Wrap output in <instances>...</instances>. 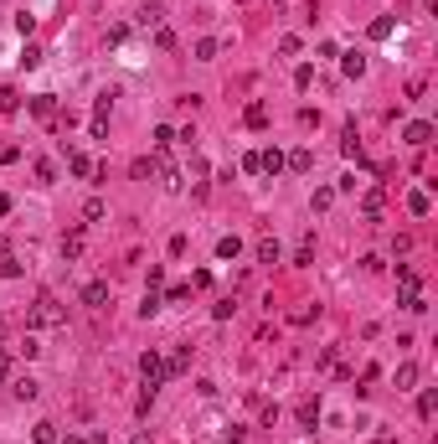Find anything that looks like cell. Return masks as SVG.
Instances as JSON below:
<instances>
[{
	"instance_id": "10",
	"label": "cell",
	"mask_w": 438,
	"mask_h": 444,
	"mask_svg": "<svg viewBox=\"0 0 438 444\" xmlns=\"http://www.w3.org/2000/svg\"><path fill=\"white\" fill-rule=\"evenodd\" d=\"M258 171L263 176H278V171H284V150H258Z\"/></svg>"
},
{
	"instance_id": "26",
	"label": "cell",
	"mask_w": 438,
	"mask_h": 444,
	"mask_svg": "<svg viewBox=\"0 0 438 444\" xmlns=\"http://www.w3.org/2000/svg\"><path fill=\"white\" fill-rule=\"evenodd\" d=\"M160 299H165V305H186V299H191V284H170Z\"/></svg>"
},
{
	"instance_id": "8",
	"label": "cell",
	"mask_w": 438,
	"mask_h": 444,
	"mask_svg": "<svg viewBox=\"0 0 438 444\" xmlns=\"http://www.w3.org/2000/svg\"><path fill=\"white\" fill-rule=\"evenodd\" d=\"M83 305H93V310H103V305H109V279H93L88 290H83Z\"/></svg>"
},
{
	"instance_id": "20",
	"label": "cell",
	"mask_w": 438,
	"mask_h": 444,
	"mask_svg": "<svg viewBox=\"0 0 438 444\" xmlns=\"http://www.w3.org/2000/svg\"><path fill=\"white\" fill-rule=\"evenodd\" d=\"M392 26H397L392 16H377V21L366 26V36H371V42H387V36H392Z\"/></svg>"
},
{
	"instance_id": "22",
	"label": "cell",
	"mask_w": 438,
	"mask_h": 444,
	"mask_svg": "<svg viewBox=\"0 0 438 444\" xmlns=\"http://www.w3.org/2000/svg\"><path fill=\"white\" fill-rule=\"evenodd\" d=\"M237 253H243V238H237V232L217 238V258H237Z\"/></svg>"
},
{
	"instance_id": "2",
	"label": "cell",
	"mask_w": 438,
	"mask_h": 444,
	"mask_svg": "<svg viewBox=\"0 0 438 444\" xmlns=\"http://www.w3.org/2000/svg\"><path fill=\"white\" fill-rule=\"evenodd\" d=\"M139 377H144V393L155 398V387L165 383V357H160V351H144V357H139Z\"/></svg>"
},
{
	"instance_id": "15",
	"label": "cell",
	"mask_w": 438,
	"mask_h": 444,
	"mask_svg": "<svg viewBox=\"0 0 438 444\" xmlns=\"http://www.w3.org/2000/svg\"><path fill=\"white\" fill-rule=\"evenodd\" d=\"M397 279H402V295H418V290H423V274H418L413 264H402V269H397Z\"/></svg>"
},
{
	"instance_id": "6",
	"label": "cell",
	"mask_w": 438,
	"mask_h": 444,
	"mask_svg": "<svg viewBox=\"0 0 438 444\" xmlns=\"http://www.w3.org/2000/svg\"><path fill=\"white\" fill-rule=\"evenodd\" d=\"M243 124H248V129H269V103L253 98V103L243 109Z\"/></svg>"
},
{
	"instance_id": "43",
	"label": "cell",
	"mask_w": 438,
	"mask_h": 444,
	"mask_svg": "<svg viewBox=\"0 0 438 444\" xmlns=\"http://www.w3.org/2000/svg\"><path fill=\"white\" fill-rule=\"evenodd\" d=\"M57 444H88V439H77V434H68V439H57Z\"/></svg>"
},
{
	"instance_id": "28",
	"label": "cell",
	"mask_w": 438,
	"mask_h": 444,
	"mask_svg": "<svg viewBox=\"0 0 438 444\" xmlns=\"http://www.w3.org/2000/svg\"><path fill=\"white\" fill-rule=\"evenodd\" d=\"M186 362H191V346H181V351H176V357H170V362H165V377H176V372H186Z\"/></svg>"
},
{
	"instance_id": "14",
	"label": "cell",
	"mask_w": 438,
	"mask_h": 444,
	"mask_svg": "<svg viewBox=\"0 0 438 444\" xmlns=\"http://www.w3.org/2000/svg\"><path fill=\"white\" fill-rule=\"evenodd\" d=\"M62 258H68V264H73V258H83V228H73L68 238H62Z\"/></svg>"
},
{
	"instance_id": "35",
	"label": "cell",
	"mask_w": 438,
	"mask_h": 444,
	"mask_svg": "<svg viewBox=\"0 0 438 444\" xmlns=\"http://www.w3.org/2000/svg\"><path fill=\"white\" fill-rule=\"evenodd\" d=\"M160 21H165L160 6H144V10H139V26H160Z\"/></svg>"
},
{
	"instance_id": "38",
	"label": "cell",
	"mask_w": 438,
	"mask_h": 444,
	"mask_svg": "<svg viewBox=\"0 0 438 444\" xmlns=\"http://www.w3.org/2000/svg\"><path fill=\"white\" fill-rule=\"evenodd\" d=\"M294 264H299V269H304V264H315V238H304V243H299V253H294Z\"/></svg>"
},
{
	"instance_id": "37",
	"label": "cell",
	"mask_w": 438,
	"mask_h": 444,
	"mask_svg": "<svg viewBox=\"0 0 438 444\" xmlns=\"http://www.w3.org/2000/svg\"><path fill=\"white\" fill-rule=\"evenodd\" d=\"M36 181H42V186H52V181H57V165H52V161H36Z\"/></svg>"
},
{
	"instance_id": "3",
	"label": "cell",
	"mask_w": 438,
	"mask_h": 444,
	"mask_svg": "<svg viewBox=\"0 0 438 444\" xmlns=\"http://www.w3.org/2000/svg\"><path fill=\"white\" fill-rule=\"evenodd\" d=\"M26 109H31V119H42V124H57V119H62V114H57V98H52V94H36Z\"/></svg>"
},
{
	"instance_id": "5",
	"label": "cell",
	"mask_w": 438,
	"mask_h": 444,
	"mask_svg": "<svg viewBox=\"0 0 438 444\" xmlns=\"http://www.w3.org/2000/svg\"><path fill=\"white\" fill-rule=\"evenodd\" d=\"M361 212H366V222H382V212H387V191L371 186L366 197H361Z\"/></svg>"
},
{
	"instance_id": "16",
	"label": "cell",
	"mask_w": 438,
	"mask_h": 444,
	"mask_svg": "<svg viewBox=\"0 0 438 444\" xmlns=\"http://www.w3.org/2000/svg\"><path fill=\"white\" fill-rule=\"evenodd\" d=\"M340 73L346 77H366V57L361 52H346V57H340Z\"/></svg>"
},
{
	"instance_id": "40",
	"label": "cell",
	"mask_w": 438,
	"mask_h": 444,
	"mask_svg": "<svg viewBox=\"0 0 438 444\" xmlns=\"http://www.w3.org/2000/svg\"><path fill=\"white\" fill-rule=\"evenodd\" d=\"M315 316H320V305H304V310H294V325H310Z\"/></svg>"
},
{
	"instance_id": "13",
	"label": "cell",
	"mask_w": 438,
	"mask_h": 444,
	"mask_svg": "<svg viewBox=\"0 0 438 444\" xmlns=\"http://www.w3.org/2000/svg\"><path fill=\"white\" fill-rule=\"evenodd\" d=\"M407 212H413V217H428L433 212V197H428V191H407Z\"/></svg>"
},
{
	"instance_id": "12",
	"label": "cell",
	"mask_w": 438,
	"mask_h": 444,
	"mask_svg": "<svg viewBox=\"0 0 438 444\" xmlns=\"http://www.w3.org/2000/svg\"><path fill=\"white\" fill-rule=\"evenodd\" d=\"M284 165H289V171H315V150H294V155H284Z\"/></svg>"
},
{
	"instance_id": "36",
	"label": "cell",
	"mask_w": 438,
	"mask_h": 444,
	"mask_svg": "<svg viewBox=\"0 0 438 444\" xmlns=\"http://www.w3.org/2000/svg\"><path fill=\"white\" fill-rule=\"evenodd\" d=\"M217 57V42H211V36H202V42H196V62H211Z\"/></svg>"
},
{
	"instance_id": "17",
	"label": "cell",
	"mask_w": 438,
	"mask_h": 444,
	"mask_svg": "<svg viewBox=\"0 0 438 444\" xmlns=\"http://www.w3.org/2000/svg\"><path fill=\"white\" fill-rule=\"evenodd\" d=\"M253 253H258V264H278V238H269V232H263Z\"/></svg>"
},
{
	"instance_id": "44",
	"label": "cell",
	"mask_w": 438,
	"mask_h": 444,
	"mask_svg": "<svg viewBox=\"0 0 438 444\" xmlns=\"http://www.w3.org/2000/svg\"><path fill=\"white\" fill-rule=\"evenodd\" d=\"M6 212H10V197H0V217H6Z\"/></svg>"
},
{
	"instance_id": "7",
	"label": "cell",
	"mask_w": 438,
	"mask_h": 444,
	"mask_svg": "<svg viewBox=\"0 0 438 444\" xmlns=\"http://www.w3.org/2000/svg\"><path fill=\"white\" fill-rule=\"evenodd\" d=\"M340 150H346V161H356V165L366 161V150H361V135H356V124H346V135H340Z\"/></svg>"
},
{
	"instance_id": "34",
	"label": "cell",
	"mask_w": 438,
	"mask_h": 444,
	"mask_svg": "<svg viewBox=\"0 0 438 444\" xmlns=\"http://www.w3.org/2000/svg\"><path fill=\"white\" fill-rule=\"evenodd\" d=\"M155 47L170 52V47H176V31H170V26H155Z\"/></svg>"
},
{
	"instance_id": "39",
	"label": "cell",
	"mask_w": 438,
	"mask_h": 444,
	"mask_svg": "<svg viewBox=\"0 0 438 444\" xmlns=\"http://www.w3.org/2000/svg\"><path fill=\"white\" fill-rule=\"evenodd\" d=\"M36 62H42V47H36V42H26V52H21V68H36Z\"/></svg>"
},
{
	"instance_id": "21",
	"label": "cell",
	"mask_w": 438,
	"mask_h": 444,
	"mask_svg": "<svg viewBox=\"0 0 438 444\" xmlns=\"http://www.w3.org/2000/svg\"><path fill=\"white\" fill-rule=\"evenodd\" d=\"M68 171L73 176H93V161H88L83 150H68Z\"/></svg>"
},
{
	"instance_id": "27",
	"label": "cell",
	"mask_w": 438,
	"mask_h": 444,
	"mask_svg": "<svg viewBox=\"0 0 438 444\" xmlns=\"http://www.w3.org/2000/svg\"><path fill=\"white\" fill-rule=\"evenodd\" d=\"M129 176H135V181H150L155 176V161H150V155H139V161L129 165Z\"/></svg>"
},
{
	"instance_id": "32",
	"label": "cell",
	"mask_w": 438,
	"mask_h": 444,
	"mask_svg": "<svg viewBox=\"0 0 438 444\" xmlns=\"http://www.w3.org/2000/svg\"><path fill=\"white\" fill-rule=\"evenodd\" d=\"M433 408H438V393H433V387H428V393L418 398V419H433Z\"/></svg>"
},
{
	"instance_id": "25",
	"label": "cell",
	"mask_w": 438,
	"mask_h": 444,
	"mask_svg": "<svg viewBox=\"0 0 438 444\" xmlns=\"http://www.w3.org/2000/svg\"><path fill=\"white\" fill-rule=\"evenodd\" d=\"M232 310H237V299H232V295H222L217 305H211V320H232Z\"/></svg>"
},
{
	"instance_id": "45",
	"label": "cell",
	"mask_w": 438,
	"mask_h": 444,
	"mask_svg": "<svg viewBox=\"0 0 438 444\" xmlns=\"http://www.w3.org/2000/svg\"><path fill=\"white\" fill-rule=\"evenodd\" d=\"M0 253H10V243H6V238H0Z\"/></svg>"
},
{
	"instance_id": "9",
	"label": "cell",
	"mask_w": 438,
	"mask_h": 444,
	"mask_svg": "<svg viewBox=\"0 0 438 444\" xmlns=\"http://www.w3.org/2000/svg\"><path fill=\"white\" fill-rule=\"evenodd\" d=\"M294 419H299V429H315V424H320V398H304L294 408Z\"/></svg>"
},
{
	"instance_id": "19",
	"label": "cell",
	"mask_w": 438,
	"mask_h": 444,
	"mask_svg": "<svg viewBox=\"0 0 438 444\" xmlns=\"http://www.w3.org/2000/svg\"><path fill=\"white\" fill-rule=\"evenodd\" d=\"M62 434H57V424H52V419H42V424H36L31 429V444H57Z\"/></svg>"
},
{
	"instance_id": "41",
	"label": "cell",
	"mask_w": 438,
	"mask_h": 444,
	"mask_svg": "<svg viewBox=\"0 0 438 444\" xmlns=\"http://www.w3.org/2000/svg\"><path fill=\"white\" fill-rule=\"evenodd\" d=\"M129 444H155V439H150V429H135V434H129Z\"/></svg>"
},
{
	"instance_id": "24",
	"label": "cell",
	"mask_w": 438,
	"mask_h": 444,
	"mask_svg": "<svg viewBox=\"0 0 438 444\" xmlns=\"http://www.w3.org/2000/svg\"><path fill=\"white\" fill-rule=\"evenodd\" d=\"M392 383H397V393H402V387H413V383H418V367H413V362H402V367H397V377H392Z\"/></svg>"
},
{
	"instance_id": "42",
	"label": "cell",
	"mask_w": 438,
	"mask_h": 444,
	"mask_svg": "<svg viewBox=\"0 0 438 444\" xmlns=\"http://www.w3.org/2000/svg\"><path fill=\"white\" fill-rule=\"evenodd\" d=\"M10 377V357H6V346H0V383Z\"/></svg>"
},
{
	"instance_id": "18",
	"label": "cell",
	"mask_w": 438,
	"mask_h": 444,
	"mask_svg": "<svg viewBox=\"0 0 438 444\" xmlns=\"http://www.w3.org/2000/svg\"><path fill=\"white\" fill-rule=\"evenodd\" d=\"M165 310V299H160V290H144V299H139V316L150 320V316H160Z\"/></svg>"
},
{
	"instance_id": "33",
	"label": "cell",
	"mask_w": 438,
	"mask_h": 444,
	"mask_svg": "<svg viewBox=\"0 0 438 444\" xmlns=\"http://www.w3.org/2000/svg\"><path fill=\"white\" fill-rule=\"evenodd\" d=\"M310 83H315V68H310V62H299V68H294V88L304 94V88H310Z\"/></svg>"
},
{
	"instance_id": "30",
	"label": "cell",
	"mask_w": 438,
	"mask_h": 444,
	"mask_svg": "<svg viewBox=\"0 0 438 444\" xmlns=\"http://www.w3.org/2000/svg\"><path fill=\"white\" fill-rule=\"evenodd\" d=\"M0 279H21V264H16V253H0Z\"/></svg>"
},
{
	"instance_id": "23",
	"label": "cell",
	"mask_w": 438,
	"mask_h": 444,
	"mask_svg": "<svg viewBox=\"0 0 438 444\" xmlns=\"http://www.w3.org/2000/svg\"><path fill=\"white\" fill-rule=\"evenodd\" d=\"M310 207H315V212H330V207H335V186H320L310 197Z\"/></svg>"
},
{
	"instance_id": "46",
	"label": "cell",
	"mask_w": 438,
	"mask_h": 444,
	"mask_svg": "<svg viewBox=\"0 0 438 444\" xmlns=\"http://www.w3.org/2000/svg\"><path fill=\"white\" fill-rule=\"evenodd\" d=\"M0 341H6V325H0Z\"/></svg>"
},
{
	"instance_id": "1",
	"label": "cell",
	"mask_w": 438,
	"mask_h": 444,
	"mask_svg": "<svg viewBox=\"0 0 438 444\" xmlns=\"http://www.w3.org/2000/svg\"><path fill=\"white\" fill-rule=\"evenodd\" d=\"M26 325H68V310H62V299L57 295H36L31 299V310H26Z\"/></svg>"
},
{
	"instance_id": "31",
	"label": "cell",
	"mask_w": 438,
	"mask_h": 444,
	"mask_svg": "<svg viewBox=\"0 0 438 444\" xmlns=\"http://www.w3.org/2000/svg\"><path fill=\"white\" fill-rule=\"evenodd\" d=\"M170 140H176V129H170V124L155 129V155H165V150H170Z\"/></svg>"
},
{
	"instance_id": "29",
	"label": "cell",
	"mask_w": 438,
	"mask_h": 444,
	"mask_svg": "<svg viewBox=\"0 0 438 444\" xmlns=\"http://www.w3.org/2000/svg\"><path fill=\"white\" fill-rule=\"evenodd\" d=\"M21 109V94L16 88H0V114H16Z\"/></svg>"
},
{
	"instance_id": "4",
	"label": "cell",
	"mask_w": 438,
	"mask_h": 444,
	"mask_svg": "<svg viewBox=\"0 0 438 444\" xmlns=\"http://www.w3.org/2000/svg\"><path fill=\"white\" fill-rule=\"evenodd\" d=\"M402 140H407L413 150H428V145H433V124H428V119H413V124L402 129Z\"/></svg>"
},
{
	"instance_id": "11",
	"label": "cell",
	"mask_w": 438,
	"mask_h": 444,
	"mask_svg": "<svg viewBox=\"0 0 438 444\" xmlns=\"http://www.w3.org/2000/svg\"><path fill=\"white\" fill-rule=\"evenodd\" d=\"M10 393H16L21 403H31L36 393H42V383H36V377H26V372H21V377H16V383H10Z\"/></svg>"
}]
</instances>
